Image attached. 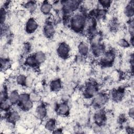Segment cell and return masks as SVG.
Instances as JSON below:
<instances>
[{"label": "cell", "mask_w": 134, "mask_h": 134, "mask_svg": "<svg viewBox=\"0 0 134 134\" xmlns=\"http://www.w3.org/2000/svg\"><path fill=\"white\" fill-rule=\"evenodd\" d=\"M34 55L38 64L43 63L46 60V55L43 51H37L36 53H35Z\"/></svg>", "instance_id": "obj_22"}, {"label": "cell", "mask_w": 134, "mask_h": 134, "mask_svg": "<svg viewBox=\"0 0 134 134\" xmlns=\"http://www.w3.org/2000/svg\"><path fill=\"white\" fill-rule=\"evenodd\" d=\"M34 84V79L33 77L30 76H26V82H25V86L27 87H30Z\"/></svg>", "instance_id": "obj_37"}, {"label": "cell", "mask_w": 134, "mask_h": 134, "mask_svg": "<svg viewBox=\"0 0 134 134\" xmlns=\"http://www.w3.org/2000/svg\"><path fill=\"white\" fill-rule=\"evenodd\" d=\"M90 47V51L91 52L93 55L95 57L100 58L106 51L105 46L102 43Z\"/></svg>", "instance_id": "obj_8"}, {"label": "cell", "mask_w": 134, "mask_h": 134, "mask_svg": "<svg viewBox=\"0 0 134 134\" xmlns=\"http://www.w3.org/2000/svg\"><path fill=\"white\" fill-rule=\"evenodd\" d=\"M77 51L80 55L86 57L90 52V47L89 43L85 41H82L77 45Z\"/></svg>", "instance_id": "obj_14"}, {"label": "cell", "mask_w": 134, "mask_h": 134, "mask_svg": "<svg viewBox=\"0 0 134 134\" xmlns=\"http://www.w3.org/2000/svg\"><path fill=\"white\" fill-rule=\"evenodd\" d=\"M112 1L110 0H101L97 2L98 4L101 6V7L107 9L109 8L112 3Z\"/></svg>", "instance_id": "obj_34"}, {"label": "cell", "mask_w": 134, "mask_h": 134, "mask_svg": "<svg viewBox=\"0 0 134 134\" xmlns=\"http://www.w3.org/2000/svg\"><path fill=\"white\" fill-rule=\"evenodd\" d=\"M25 63L26 65L29 67H32V68L36 67L38 65L34 55H28L26 58Z\"/></svg>", "instance_id": "obj_23"}, {"label": "cell", "mask_w": 134, "mask_h": 134, "mask_svg": "<svg viewBox=\"0 0 134 134\" xmlns=\"http://www.w3.org/2000/svg\"><path fill=\"white\" fill-rule=\"evenodd\" d=\"M19 95L20 94L15 90H14L9 93L8 99L13 105L18 103Z\"/></svg>", "instance_id": "obj_20"}, {"label": "cell", "mask_w": 134, "mask_h": 134, "mask_svg": "<svg viewBox=\"0 0 134 134\" xmlns=\"http://www.w3.org/2000/svg\"><path fill=\"white\" fill-rule=\"evenodd\" d=\"M62 86L61 81L59 79L53 80L51 81L50 84V89L54 92L60 91L62 88Z\"/></svg>", "instance_id": "obj_21"}, {"label": "cell", "mask_w": 134, "mask_h": 134, "mask_svg": "<svg viewBox=\"0 0 134 134\" xmlns=\"http://www.w3.org/2000/svg\"><path fill=\"white\" fill-rule=\"evenodd\" d=\"M11 66V62L7 58H1V67L2 71H6Z\"/></svg>", "instance_id": "obj_24"}, {"label": "cell", "mask_w": 134, "mask_h": 134, "mask_svg": "<svg viewBox=\"0 0 134 134\" xmlns=\"http://www.w3.org/2000/svg\"><path fill=\"white\" fill-rule=\"evenodd\" d=\"M5 117L9 123L13 124L20 119V115L17 110L13 109L7 111Z\"/></svg>", "instance_id": "obj_11"}, {"label": "cell", "mask_w": 134, "mask_h": 134, "mask_svg": "<svg viewBox=\"0 0 134 134\" xmlns=\"http://www.w3.org/2000/svg\"><path fill=\"white\" fill-rule=\"evenodd\" d=\"M133 114H134V108L133 106L130 107L128 110V114L130 118H133Z\"/></svg>", "instance_id": "obj_38"}, {"label": "cell", "mask_w": 134, "mask_h": 134, "mask_svg": "<svg viewBox=\"0 0 134 134\" xmlns=\"http://www.w3.org/2000/svg\"><path fill=\"white\" fill-rule=\"evenodd\" d=\"M52 133H63L62 131V129L61 128H56L52 132Z\"/></svg>", "instance_id": "obj_39"}, {"label": "cell", "mask_w": 134, "mask_h": 134, "mask_svg": "<svg viewBox=\"0 0 134 134\" xmlns=\"http://www.w3.org/2000/svg\"><path fill=\"white\" fill-rule=\"evenodd\" d=\"M127 30L128 33L130 35V37H133L134 34V23L133 18H131L129 19L128 22V26H127Z\"/></svg>", "instance_id": "obj_31"}, {"label": "cell", "mask_w": 134, "mask_h": 134, "mask_svg": "<svg viewBox=\"0 0 134 134\" xmlns=\"http://www.w3.org/2000/svg\"><path fill=\"white\" fill-rule=\"evenodd\" d=\"M30 99L29 98V93H20L19 95V102L18 104L20 105L22 103L27 101L28 100Z\"/></svg>", "instance_id": "obj_32"}, {"label": "cell", "mask_w": 134, "mask_h": 134, "mask_svg": "<svg viewBox=\"0 0 134 134\" xmlns=\"http://www.w3.org/2000/svg\"><path fill=\"white\" fill-rule=\"evenodd\" d=\"M93 119L95 124L102 126L106 121L107 116L102 110L99 109L94 114Z\"/></svg>", "instance_id": "obj_9"}, {"label": "cell", "mask_w": 134, "mask_h": 134, "mask_svg": "<svg viewBox=\"0 0 134 134\" xmlns=\"http://www.w3.org/2000/svg\"><path fill=\"white\" fill-rule=\"evenodd\" d=\"M29 98L34 103H39L41 101V97L39 94L34 92H32L29 93Z\"/></svg>", "instance_id": "obj_30"}, {"label": "cell", "mask_w": 134, "mask_h": 134, "mask_svg": "<svg viewBox=\"0 0 134 134\" xmlns=\"http://www.w3.org/2000/svg\"><path fill=\"white\" fill-rule=\"evenodd\" d=\"M70 51V46L64 42L60 43L57 48V54L63 59H66L69 57Z\"/></svg>", "instance_id": "obj_6"}, {"label": "cell", "mask_w": 134, "mask_h": 134, "mask_svg": "<svg viewBox=\"0 0 134 134\" xmlns=\"http://www.w3.org/2000/svg\"><path fill=\"white\" fill-rule=\"evenodd\" d=\"M8 94L9 93H8L6 87L4 86V87L1 90V95H0L1 102L7 99L8 97Z\"/></svg>", "instance_id": "obj_35"}, {"label": "cell", "mask_w": 134, "mask_h": 134, "mask_svg": "<svg viewBox=\"0 0 134 134\" xmlns=\"http://www.w3.org/2000/svg\"><path fill=\"white\" fill-rule=\"evenodd\" d=\"M12 105V104L10 102L8 99L1 102V110L2 111H8L10 110Z\"/></svg>", "instance_id": "obj_25"}, {"label": "cell", "mask_w": 134, "mask_h": 134, "mask_svg": "<svg viewBox=\"0 0 134 134\" xmlns=\"http://www.w3.org/2000/svg\"><path fill=\"white\" fill-rule=\"evenodd\" d=\"M44 129L49 132H52L57 128V121L54 118L48 119L44 124Z\"/></svg>", "instance_id": "obj_18"}, {"label": "cell", "mask_w": 134, "mask_h": 134, "mask_svg": "<svg viewBox=\"0 0 134 134\" xmlns=\"http://www.w3.org/2000/svg\"><path fill=\"white\" fill-rule=\"evenodd\" d=\"M52 9L56 13L62 12L63 4L62 1H55L52 3Z\"/></svg>", "instance_id": "obj_27"}, {"label": "cell", "mask_w": 134, "mask_h": 134, "mask_svg": "<svg viewBox=\"0 0 134 134\" xmlns=\"http://www.w3.org/2000/svg\"><path fill=\"white\" fill-rule=\"evenodd\" d=\"M62 12L66 15H70L77 10L82 2L76 0L63 1Z\"/></svg>", "instance_id": "obj_3"}, {"label": "cell", "mask_w": 134, "mask_h": 134, "mask_svg": "<svg viewBox=\"0 0 134 134\" xmlns=\"http://www.w3.org/2000/svg\"><path fill=\"white\" fill-rule=\"evenodd\" d=\"M43 33L46 37L48 38H52L55 34V28L52 23L47 21L43 26Z\"/></svg>", "instance_id": "obj_10"}, {"label": "cell", "mask_w": 134, "mask_h": 134, "mask_svg": "<svg viewBox=\"0 0 134 134\" xmlns=\"http://www.w3.org/2000/svg\"><path fill=\"white\" fill-rule=\"evenodd\" d=\"M87 17L82 12L73 14L69 19V23L71 29L76 32L83 31L85 29Z\"/></svg>", "instance_id": "obj_1"}, {"label": "cell", "mask_w": 134, "mask_h": 134, "mask_svg": "<svg viewBox=\"0 0 134 134\" xmlns=\"http://www.w3.org/2000/svg\"><path fill=\"white\" fill-rule=\"evenodd\" d=\"M38 23L34 17H30L25 24V30L28 34H32L36 31L38 28Z\"/></svg>", "instance_id": "obj_7"}, {"label": "cell", "mask_w": 134, "mask_h": 134, "mask_svg": "<svg viewBox=\"0 0 134 134\" xmlns=\"http://www.w3.org/2000/svg\"><path fill=\"white\" fill-rule=\"evenodd\" d=\"M1 26H3L4 25L6 19H7V12L4 7H1Z\"/></svg>", "instance_id": "obj_33"}, {"label": "cell", "mask_w": 134, "mask_h": 134, "mask_svg": "<svg viewBox=\"0 0 134 134\" xmlns=\"http://www.w3.org/2000/svg\"><path fill=\"white\" fill-rule=\"evenodd\" d=\"M98 87L95 82L91 81L85 86L84 90V95L85 98H92L97 93Z\"/></svg>", "instance_id": "obj_5"}, {"label": "cell", "mask_w": 134, "mask_h": 134, "mask_svg": "<svg viewBox=\"0 0 134 134\" xmlns=\"http://www.w3.org/2000/svg\"><path fill=\"white\" fill-rule=\"evenodd\" d=\"M109 94L106 92H98L92 99V104L95 108H100L105 106L109 99Z\"/></svg>", "instance_id": "obj_2"}, {"label": "cell", "mask_w": 134, "mask_h": 134, "mask_svg": "<svg viewBox=\"0 0 134 134\" xmlns=\"http://www.w3.org/2000/svg\"><path fill=\"white\" fill-rule=\"evenodd\" d=\"M75 62L79 65L84 64L86 62V57H84V56H82V55H81L79 54V55L77 56L75 58Z\"/></svg>", "instance_id": "obj_36"}, {"label": "cell", "mask_w": 134, "mask_h": 134, "mask_svg": "<svg viewBox=\"0 0 134 134\" xmlns=\"http://www.w3.org/2000/svg\"><path fill=\"white\" fill-rule=\"evenodd\" d=\"M24 8L30 13H33L37 9L38 4L36 1H27L23 4Z\"/></svg>", "instance_id": "obj_19"}, {"label": "cell", "mask_w": 134, "mask_h": 134, "mask_svg": "<svg viewBox=\"0 0 134 134\" xmlns=\"http://www.w3.org/2000/svg\"><path fill=\"white\" fill-rule=\"evenodd\" d=\"M52 10V3L49 1H42L39 5V10L44 15H49Z\"/></svg>", "instance_id": "obj_16"}, {"label": "cell", "mask_w": 134, "mask_h": 134, "mask_svg": "<svg viewBox=\"0 0 134 134\" xmlns=\"http://www.w3.org/2000/svg\"><path fill=\"white\" fill-rule=\"evenodd\" d=\"M112 100L116 103L121 102L125 97V91L122 88H118L113 90L109 94Z\"/></svg>", "instance_id": "obj_12"}, {"label": "cell", "mask_w": 134, "mask_h": 134, "mask_svg": "<svg viewBox=\"0 0 134 134\" xmlns=\"http://www.w3.org/2000/svg\"><path fill=\"white\" fill-rule=\"evenodd\" d=\"M26 76L23 74H18L16 78V83L20 86H25Z\"/></svg>", "instance_id": "obj_29"}, {"label": "cell", "mask_w": 134, "mask_h": 134, "mask_svg": "<svg viewBox=\"0 0 134 134\" xmlns=\"http://www.w3.org/2000/svg\"><path fill=\"white\" fill-rule=\"evenodd\" d=\"M55 111L60 116H67L70 113V106L68 103L62 102L57 105L55 107Z\"/></svg>", "instance_id": "obj_13"}, {"label": "cell", "mask_w": 134, "mask_h": 134, "mask_svg": "<svg viewBox=\"0 0 134 134\" xmlns=\"http://www.w3.org/2000/svg\"><path fill=\"white\" fill-rule=\"evenodd\" d=\"M34 104V102H32L30 99H29L27 101L22 103L19 105L20 106V108L23 110L25 111H28L33 108Z\"/></svg>", "instance_id": "obj_26"}, {"label": "cell", "mask_w": 134, "mask_h": 134, "mask_svg": "<svg viewBox=\"0 0 134 134\" xmlns=\"http://www.w3.org/2000/svg\"><path fill=\"white\" fill-rule=\"evenodd\" d=\"M133 1H131L126 5L124 9V13L125 16L129 18V19L133 18L134 14L133 8Z\"/></svg>", "instance_id": "obj_17"}, {"label": "cell", "mask_w": 134, "mask_h": 134, "mask_svg": "<svg viewBox=\"0 0 134 134\" xmlns=\"http://www.w3.org/2000/svg\"><path fill=\"white\" fill-rule=\"evenodd\" d=\"M37 116L40 119L45 118L48 114V108L44 103H41L37 106L35 110Z\"/></svg>", "instance_id": "obj_15"}, {"label": "cell", "mask_w": 134, "mask_h": 134, "mask_svg": "<svg viewBox=\"0 0 134 134\" xmlns=\"http://www.w3.org/2000/svg\"><path fill=\"white\" fill-rule=\"evenodd\" d=\"M117 44L120 47L124 49L129 48L131 46L129 40L124 38H121L119 39L117 41Z\"/></svg>", "instance_id": "obj_28"}, {"label": "cell", "mask_w": 134, "mask_h": 134, "mask_svg": "<svg viewBox=\"0 0 134 134\" xmlns=\"http://www.w3.org/2000/svg\"><path fill=\"white\" fill-rule=\"evenodd\" d=\"M99 58L100 64L104 66H109L115 63L116 59V52L113 49L106 50Z\"/></svg>", "instance_id": "obj_4"}]
</instances>
